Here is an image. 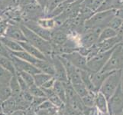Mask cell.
<instances>
[{"label": "cell", "mask_w": 123, "mask_h": 115, "mask_svg": "<svg viewBox=\"0 0 123 115\" xmlns=\"http://www.w3.org/2000/svg\"><path fill=\"white\" fill-rule=\"evenodd\" d=\"M60 56H62L66 58L72 65L80 70L90 71L87 67V58L83 56L78 51H75V52H73L69 54H62L60 55Z\"/></svg>", "instance_id": "cell-10"}, {"label": "cell", "mask_w": 123, "mask_h": 115, "mask_svg": "<svg viewBox=\"0 0 123 115\" xmlns=\"http://www.w3.org/2000/svg\"><path fill=\"white\" fill-rule=\"evenodd\" d=\"M10 97H12V91L9 84H0V103L2 104Z\"/></svg>", "instance_id": "cell-33"}, {"label": "cell", "mask_w": 123, "mask_h": 115, "mask_svg": "<svg viewBox=\"0 0 123 115\" xmlns=\"http://www.w3.org/2000/svg\"><path fill=\"white\" fill-rule=\"evenodd\" d=\"M16 99V104H17V110H25L28 108L31 107V102L27 101L25 97L21 95L18 97H15Z\"/></svg>", "instance_id": "cell-34"}, {"label": "cell", "mask_w": 123, "mask_h": 115, "mask_svg": "<svg viewBox=\"0 0 123 115\" xmlns=\"http://www.w3.org/2000/svg\"><path fill=\"white\" fill-rule=\"evenodd\" d=\"M63 83L64 84L65 91H66V97H67L66 104L83 113V110L85 108V106L82 101V98L78 95V94L76 92L74 87L72 86V84L69 81L63 82Z\"/></svg>", "instance_id": "cell-7"}, {"label": "cell", "mask_w": 123, "mask_h": 115, "mask_svg": "<svg viewBox=\"0 0 123 115\" xmlns=\"http://www.w3.org/2000/svg\"><path fill=\"white\" fill-rule=\"evenodd\" d=\"M22 30L26 38V41L34 45L37 49H39L47 58H50L53 55V46L51 42L43 38L42 37L37 35L31 29L22 23L20 25Z\"/></svg>", "instance_id": "cell-1"}, {"label": "cell", "mask_w": 123, "mask_h": 115, "mask_svg": "<svg viewBox=\"0 0 123 115\" xmlns=\"http://www.w3.org/2000/svg\"><path fill=\"white\" fill-rule=\"evenodd\" d=\"M2 109L4 114H9L17 110V104L15 97L12 96L1 104Z\"/></svg>", "instance_id": "cell-23"}, {"label": "cell", "mask_w": 123, "mask_h": 115, "mask_svg": "<svg viewBox=\"0 0 123 115\" xmlns=\"http://www.w3.org/2000/svg\"><path fill=\"white\" fill-rule=\"evenodd\" d=\"M117 34H118V32L114 30V29L109 28L108 26L105 27L102 30V32L100 33L98 42L103 41L104 40H106V39H109V38L115 37L117 35Z\"/></svg>", "instance_id": "cell-29"}, {"label": "cell", "mask_w": 123, "mask_h": 115, "mask_svg": "<svg viewBox=\"0 0 123 115\" xmlns=\"http://www.w3.org/2000/svg\"><path fill=\"white\" fill-rule=\"evenodd\" d=\"M37 23L42 28L48 30H53L55 28L57 27L56 20L54 18H50V17H43V18L39 19L37 21Z\"/></svg>", "instance_id": "cell-25"}, {"label": "cell", "mask_w": 123, "mask_h": 115, "mask_svg": "<svg viewBox=\"0 0 123 115\" xmlns=\"http://www.w3.org/2000/svg\"><path fill=\"white\" fill-rule=\"evenodd\" d=\"M121 82V70L112 71L102 84L99 91L103 94L105 97L109 100L114 93L120 86Z\"/></svg>", "instance_id": "cell-3"}, {"label": "cell", "mask_w": 123, "mask_h": 115, "mask_svg": "<svg viewBox=\"0 0 123 115\" xmlns=\"http://www.w3.org/2000/svg\"><path fill=\"white\" fill-rule=\"evenodd\" d=\"M51 61L54 68V77L56 79L62 82H68L67 71L60 57L58 55H52Z\"/></svg>", "instance_id": "cell-12"}, {"label": "cell", "mask_w": 123, "mask_h": 115, "mask_svg": "<svg viewBox=\"0 0 123 115\" xmlns=\"http://www.w3.org/2000/svg\"><path fill=\"white\" fill-rule=\"evenodd\" d=\"M2 115H7V114H4V113H3V114H2Z\"/></svg>", "instance_id": "cell-55"}, {"label": "cell", "mask_w": 123, "mask_h": 115, "mask_svg": "<svg viewBox=\"0 0 123 115\" xmlns=\"http://www.w3.org/2000/svg\"><path fill=\"white\" fill-rule=\"evenodd\" d=\"M35 66L41 72L54 76V68L51 61V57L48 59H38L35 64Z\"/></svg>", "instance_id": "cell-18"}, {"label": "cell", "mask_w": 123, "mask_h": 115, "mask_svg": "<svg viewBox=\"0 0 123 115\" xmlns=\"http://www.w3.org/2000/svg\"><path fill=\"white\" fill-rule=\"evenodd\" d=\"M36 2L46 11V8L48 7L49 0H36Z\"/></svg>", "instance_id": "cell-47"}, {"label": "cell", "mask_w": 123, "mask_h": 115, "mask_svg": "<svg viewBox=\"0 0 123 115\" xmlns=\"http://www.w3.org/2000/svg\"><path fill=\"white\" fill-rule=\"evenodd\" d=\"M25 26H27L29 29H31L37 35L42 37L44 39L50 41L51 39V32L52 30H48V29H45L42 28L41 25H39L35 21H24L22 22Z\"/></svg>", "instance_id": "cell-14"}, {"label": "cell", "mask_w": 123, "mask_h": 115, "mask_svg": "<svg viewBox=\"0 0 123 115\" xmlns=\"http://www.w3.org/2000/svg\"><path fill=\"white\" fill-rule=\"evenodd\" d=\"M8 25H9L8 21L0 18V38L5 36L6 30L8 27Z\"/></svg>", "instance_id": "cell-41"}, {"label": "cell", "mask_w": 123, "mask_h": 115, "mask_svg": "<svg viewBox=\"0 0 123 115\" xmlns=\"http://www.w3.org/2000/svg\"><path fill=\"white\" fill-rule=\"evenodd\" d=\"M55 108V106L50 102L48 99H47L46 101H44L43 103H42L40 106H39V108H37V109H41V110H50V109H52Z\"/></svg>", "instance_id": "cell-42"}, {"label": "cell", "mask_w": 123, "mask_h": 115, "mask_svg": "<svg viewBox=\"0 0 123 115\" xmlns=\"http://www.w3.org/2000/svg\"><path fill=\"white\" fill-rule=\"evenodd\" d=\"M22 8L24 21H35L46 16V11L37 2L25 6Z\"/></svg>", "instance_id": "cell-5"}, {"label": "cell", "mask_w": 123, "mask_h": 115, "mask_svg": "<svg viewBox=\"0 0 123 115\" xmlns=\"http://www.w3.org/2000/svg\"><path fill=\"white\" fill-rule=\"evenodd\" d=\"M34 79H35V83L37 86L41 87L47 81H48L52 78V75L48 74H45L44 72H40V73H37L34 74Z\"/></svg>", "instance_id": "cell-32"}, {"label": "cell", "mask_w": 123, "mask_h": 115, "mask_svg": "<svg viewBox=\"0 0 123 115\" xmlns=\"http://www.w3.org/2000/svg\"><path fill=\"white\" fill-rule=\"evenodd\" d=\"M69 32L61 26H58L52 30L50 42L54 45H62L68 40Z\"/></svg>", "instance_id": "cell-15"}, {"label": "cell", "mask_w": 123, "mask_h": 115, "mask_svg": "<svg viewBox=\"0 0 123 115\" xmlns=\"http://www.w3.org/2000/svg\"><path fill=\"white\" fill-rule=\"evenodd\" d=\"M9 87L12 91V96L18 97V95H20L21 92H22V89H21L16 74H14L13 77L12 78L10 82H9Z\"/></svg>", "instance_id": "cell-28"}, {"label": "cell", "mask_w": 123, "mask_h": 115, "mask_svg": "<svg viewBox=\"0 0 123 115\" xmlns=\"http://www.w3.org/2000/svg\"><path fill=\"white\" fill-rule=\"evenodd\" d=\"M120 87L123 91V68L121 70V82H120Z\"/></svg>", "instance_id": "cell-53"}, {"label": "cell", "mask_w": 123, "mask_h": 115, "mask_svg": "<svg viewBox=\"0 0 123 115\" xmlns=\"http://www.w3.org/2000/svg\"><path fill=\"white\" fill-rule=\"evenodd\" d=\"M0 55L11 58V54L9 52V51H8V49L5 45H4V44L1 41V40H0Z\"/></svg>", "instance_id": "cell-43"}, {"label": "cell", "mask_w": 123, "mask_h": 115, "mask_svg": "<svg viewBox=\"0 0 123 115\" xmlns=\"http://www.w3.org/2000/svg\"><path fill=\"white\" fill-rule=\"evenodd\" d=\"M13 75L14 74L11 71L0 66V84H9V82Z\"/></svg>", "instance_id": "cell-30"}, {"label": "cell", "mask_w": 123, "mask_h": 115, "mask_svg": "<svg viewBox=\"0 0 123 115\" xmlns=\"http://www.w3.org/2000/svg\"><path fill=\"white\" fill-rule=\"evenodd\" d=\"M80 77H81L82 82L86 87V88L89 91L97 93L95 90V88L93 86L91 80V71L86 70H80Z\"/></svg>", "instance_id": "cell-24"}, {"label": "cell", "mask_w": 123, "mask_h": 115, "mask_svg": "<svg viewBox=\"0 0 123 115\" xmlns=\"http://www.w3.org/2000/svg\"><path fill=\"white\" fill-rule=\"evenodd\" d=\"M53 90L54 93L60 97V98L66 104L67 101V97H66V91H65V87L64 84L62 81L56 80V81L54 83V85L53 87Z\"/></svg>", "instance_id": "cell-27"}, {"label": "cell", "mask_w": 123, "mask_h": 115, "mask_svg": "<svg viewBox=\"0 0 123 115\" xmlns=\"http://www.w3.org/2000/svg\"><path fill=\"white\" fill-rule=\"evenodd\" d=\"M49 113L50 115H64L63 108H59L56 107L49 110Z\"/></svg>", "instance_id": "cell-46"}, {"label": "cell", "mask_w": 123, "mask_h": 115, "mask_svg": "<svg viewBox=\"0 0 123 115\" xmlns=\"http://www.w3.org/2000/svg\"><path fill=\"white\" fill-rule=\"evenodd\" d=\"M3 114V111H2V106L0 104V115H2Z\"/></svg>", "instance_id": "cell-54"}, {"label": "cell", "mask_w": 123, "mask_h": 115, "mask_svg": "<svg viewBox=\"0 0 123 115\" xmlns=\"http://www.w3.org/2000/svg\"><path fill=\"white\" fill-rule=\"evenodd\" d=\"M11 59L15 67L16 71H25L31 74L32 75L41 72L37 68H36L31 63L24 61L22 59L18 58L14 55L11 54Z\"/></svg>", "instance_id": "cell-11"}, {"label": "cell", "mask_w": 123, "mask_h": 115, "mask_svg": "<svg viewBox=\"0 0 123 115\" xmlns=\"http://www.w3.org/2000/svg\"><path fill=\"white\" fill-rule=\"evenodd\" d=\"M21 24L9 22L6 32V37H8L17 41H26V38L21 28Z\"/></svg>", "instance_id": "cell-13"}, {"label": "cell", "mask_w": 123, "mask_h": 115, "mask_svg": "<svg viewBox=\"0 0 123 115\" xmlns=\"http://www.w3.org/2000/svg\"><path fill=\"white\" fill-rule=\"evenodd\" d=\"M109 115H119L123 113V91L119 86L108 100Z\"/></svg>", "instance_id": "cell-9"}, {"label": "cell", "mask_w": 123, "mask_h": 115, "mask_svg": "<svg viewBox=\"0 0 123 115\" xmlns=\"http://www.w3.org/2000/svg\"><path fill=\"white\" fill-rule=\"evenodd\" d=\"M0 104H1V103H0Z\"/></svg>", "instance_id": "cell-57"}, {"label": "cell", "mask_w": 123, "mask_h": 115, "mask_svg": "<svg viewBox=\"0 0 123 115\" xmlns=\"http://www.w3.org/2000/svg\"><path fill=\"white\" fill-rule=\"evenodd\" d=\"M56 80H57L56 78H55L54 76H53L50 79H49L48 81H47L43 85H42L41 88H44V89H51V88H53L54 83H55V81H56Z\"/></svg>", "instance_id": "cell-44"}, {"label": "cell", "mask_w": 123, "mask_h": 115, "mask_svg": "<svg viewBox=\"0 0 123 115\" xmlns=\"http://www.w3.org/2000/svg\"><path fill=\"white\" fill-rule=\"evenodd\" d=\"M123 6L120 0H105L101 6L97 9L96 12L108 11V10H118L122 8Z\"/></svg>", "instance_id": "cell-21"}, {"label": "cell", "mask_w": 123, "mask_h": 115, "mask_svg": "<svg viewBox=\"0 0 123 115\" xmlns=\"http://www.w3.org/2000/svg\"><path fill=\"white\" fill-rule=\"evenodd\" d=\"M72 86L74 87V90L78 94V95L81 97V98L83 97H84L85 95H86L88 94V92L90 91L86 88V87L83 84V82L77 84H74V85H72Z\"/></svg>", "instance_id": "cell-38"}, {"label": "cell", "mask_w": 123, "mask_h": 115, "mask_svg": "<svg viewBox=\"0 0 123 115\" xmlns=\"http://www.w3.org/2000/svg\"><path fill=\"white\" fill-rule=\"evenodd\" d=\"M15 6H17L15 0H0V14Z\"/></svg>", "instance_id": "cell-36"}, {"label": "cell", "mask_w": 123, "mask_h": 115, "mask_svg": "<svg viewBox=\"0 0 123 115\" xmlns=\"http://www.w3.org/2000/svg\"><path fill=\"white\" fill-rule=\"evenodd\" d=\"M123 68V41L118 44L102 71H115Z\"/></svg>", "instance_id": "cell-4"}, {"label": "cell", "mask_w": 123, "mask_h": 115, "mask_svg": "<svg viewBox=\"0 0 123 115\" xmlns=\"http://www.w3.org/2000/svg\"><path fill=\"white\" fill-rule=\"evenodd\" d=\"M116 15L120 17V18L123 20V8H120V9H118L116 11Z\"/></svg>", "instance_id": "cell-51"}, {"label": "cell", "mask_w": 123, "mask_h": 115, "mask_svg": "<svg viewBox=\"0 0 123 115\" xmlns=\"http://www.w3.org/2000/svg\"><path fill=\"white\" fill-rule=\"evenodd\" d=\"M103 29L102 28H96L84 31L80 37V46L90 48L92 45L98 43L99 37Z\"/></svg>", "instance_id": "cell-8"}, {"label": "cell", "mask_w": 123, "mask_h": 115, "mask_svg": "<svg viewBox=\"0 0 123 115\" xmlns=\"http://www.w3.org/2000/svg\"><path fill=\"white\" fill-rule=\"evenodd\" d=\"M19 43L21 45H22V48L25 51V52H27L28 53L31 54L32 56L35 57L36 58L43 59V60L48 59V58H47L39 49H37L36 47L32 45L31 44L29 43V42H28V41H19Z\"/></svg>", "instance_id": "cell-20"}, {"label": "cell", "mask_w": 123, "mask_h": 115, "mask_svg": "<svg viewBox=\"0 0 123 115\" xmlns=\"http://www.w3.org/2000/svg\"><path fill=\"white\" fill-rule=\"evenodd\" d=\"M29 91L31 92L33 97H46L43 89L39 86H37L35 84L29 88Z\"/></svg>", "instance_id": "cell-39"}, {"label": "cell", "mask_w": 123, "mask_h": 115, "mask_svg": "<svg viewBox=\"0 0 123 115\" xmlns=\"http://www.w3.org/2000/svg\"><path fill=\"white\" fill-rule=\"evenodd\" d=\"M9 52L11 54L14 55V56L22 59L24 61H26L28 62H30L34 65H35V64L37 61V60H38V59L36 58L35 57L32 56L31 54L28 53L27 52H25V50L19 51V52Z\"/></svg>", "instance_id": "cell-26"}, {"label": "cell", "mask_w": 123, "mask_h": 115, "mask_svg": "<svg viewBox=\"0 0 123 115\" xmlns=\"http://www.w3.org/2000/svg\"><path fill=\"white\" fill-rule=\"evenodd\" d=\"M112 71H99L97 72H92L91 71V80L93 86L95 88V90L96 92H99L100 90V88L102 84H103L105 78L112 73Z\"/></svg>", "instance_id": "cell-17"}, {"label": "cell", "mask_w": 123, "mask_h": 115, "mask_svg": "<svg viewBox=\"0 0 123 115\" xmlns=\"http://www.w3.org/2000/svg\"><path fill=\"white\" fill-rule=\"evenodd\" d=\"M17 73H18L20 76L23 78V80L27 84L28 86L30 88L33 84H35V79H34V76L31 74L28 73V72L25 71H16Z\"/></svg>", "instance_id": "cell-37"}, {"label": "cell", "mask_w": 123, "mask_h": 115, "mask_svg": "<svg viewBox=\"0 0 123 115\" xmlns=\"http://www.w3.org/2000/svg\"><path fill=\"white\" fill-rule=\"evenodd\" d=\"M95 107L99 110V112L101 114V115H109L108 99L100 91H99L96 94Z\"/></svg>", "instance_id": "cell-16"}, {"label": "cell", "mask_w": 123, "mask_h": 115, "mask_svg": "<svg viewBox=\"0 0 123 115\" xmlns=\"http://www.w3.org/2000/svg\"><path fill=\"white\" fill-rule=\"evenodd\" d=\"M47 99L48 98L46 97H34L31 104V107L33 108L34 109L37 110L39 108V106Z\"/></svg>", "instance_id": "cell-40"}, {"label": "cell", "mask_w": 123, "mask_h": 115, "mask_svg": "<svg viewBox=\"0 0 123 115\" xmlns=\"http://www.w3.org/2000/svg\"><path fill=\"white\" fill-rule=\"evenodd\" d=\"M25 115H37V111L35 109L30 107L25 110Z\"/></svg>", "instance_id": "cell-48"}, {"label": "cell", "mask_w": 123, "mask_h": 115, "mask_svg": "<svg viewBox=\"0 0 123 115\" xmlns=\"http://www.w3.org/2000/svg\"><path fill=\"white\" fill-rule=\"evenodd\" d=\"M116 11L117 10L96 12L90 19H87L85 22L83 32L91 28H104L105 27H107L110 20L116 15Z\"/></svg>", "instance_id": "cell-2"}, {"label": "cell", "mask_w": 123, "mask_h": 115, "mask_svg": "<svg viewBox=\"0 0 123 115\" xmlns=\"http://www.w3.org/2000/svg\"><path fill=\"white\" fill-rule=\"evenodd\" d=\"M37 115H50L49 110H41V109H37L36 110Z\"/></svg>", "instance_id": "cell-49"}, {"label": "cell", "mask_w": 123, "mask_h": 115, "mask_svg": "<svg viewBox=\"0 0 123 115\" xmlns=\"http://www.w3.org/2000/svg\"><path fill=\"white\" fill-rule=\"evenodd\" d=\"M121 42H122V39L119 38V36H118V35H117L116 36L113 37V38L98 42V43H97V45L99 47V52H106V51L111 50L112 48H115L118 44L121 43Z\"/></svg>", "instance_id": "cell-19"}, {"label": "cell", "mask_w": 123, "mask_h": 115, "mask_svg": "<svg viewBox=\"0 0 123 115\" xmlns=\"http://www.w3.org/2000/svg\"><path fill=\"white\" fill-rule=\"evenodd\" d=\"M7 115H25V110H16L12 113L7 114Z\"/></svg>", "instance_id": "cell-50"}, {"label": "cell", "mask_w": 123, "mask_h": 115, "mask_svg": "<svg viewBox=\"0 0 123 115\" xmlns=\"http://www.w3.org/2000/svg\"><path fill=\"white\" fill-rule=\"evenodd\" d=\"M117 35H118V36H119V38H121L122 41H123V25H122V26L121 27V28L118 31Z\"/></svg>", "instance_id": "cell-52"}, {"label": "cell", "mask_w": 123, "mask_h": 115, "mask_svg": "<svg viewBox=\"0 0 123 115\" xmlns=\"http://www.w3.org/2000/svg\"><path fill=\"white\" fill-rule=\"evenodd\" d=\"M0 40L4 44V45L8 49L9 52H19V51L24 50L18 41L12 39V38L2 36L0 38Z\"/></svg>", "instance_id": "cell-22"}, {"label": "cell", "mask_w": 123, "mask_h": 115, "mask_svg": "<svg viewBox=\"0 0 123 115\" xmlns=\"http://www.w3.org/2000/svg\"><path fill=\"white\" fill-rule=\"evenodd\" d=\"M119 115H123V113H122V114H120Z\"/></svg>", "instance_id": "cell-56"}, {"label": "cell", "mask_w": 123, "mask_h": 115, "mask_svg": "<svg viewBox=\"0 0 123 115\" xmlns=\"http://www.w3.org/2000/svg\"><path fill=\"white\" fill-rule=\"evenodd\" d=\"M97 93L90 91L86 95L82 97V101L85 107H95V101Z\"/></svg>", "instance_id": "cell-31"}, {"label": "cell", "mask_w": 123, "mask_h": 115, "mask_svg": "<svg viewBox=\"0 0 123 115\" xmlns=\"http://www.w3.org/2000/svg\"><path fill=\"white\" fill-rule=\"evenodd\" d=\"M15 2L17 6H19L20 8H22L29 4H31L34 2H36V0H15Z\"/></svg>", "instance_id": "cell-45"}, {"label": "cell", "mask_w": 123, "mask_h": 115, "mask_svg": "<svg viewBox=\"0 0 123 115\" xmlns=\"http://www.w3.org/2000/svg\"><path fill=\"white\" fill-rule=\"evenodd\" d=\"M122 25H123V20L120 18V17L116 15H116L110 20V22H109L107 26L114 29V30L118 32V31L119 30L121 27L122 26Z\"/></svg>", "instance_id": "cell-35"}, {"label": "cell", "mask_w": 123, "mask_h": 115, "mask_svg": "<svg viewBox=\"0 0 123 115\" xmlns=\"http://www.w3.org/2000/svg\"><path fill=\"white\" fill-rule=\"evenodd\" d=\"M115 48H112L111 50L106 51V52H99V54L95 55L94 57L87 60V67L89 70L92 72H97L101 71L109 61Z\"/></svg>", "instance_id": "cell-6"}]
</instances>
